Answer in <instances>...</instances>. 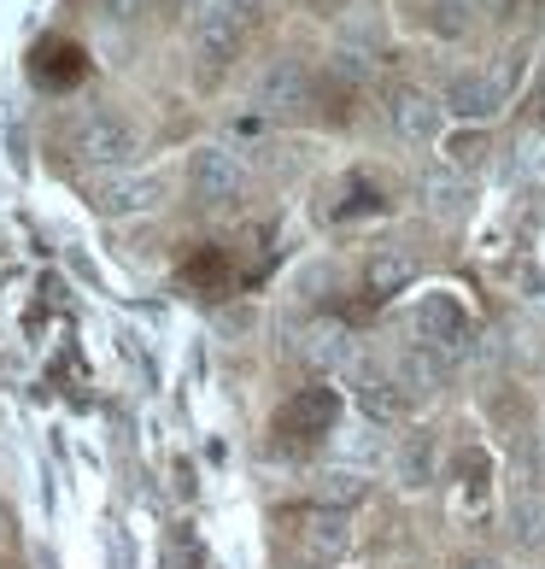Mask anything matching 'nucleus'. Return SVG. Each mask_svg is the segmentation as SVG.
I'll list each match as a JSON object with an SVG mask.
<instances>
[{
    "mask_svg": "<svg viewBox=\"0 0 545 569\" xmlns=\"http://www.w3.org/2000/svg\"><path fill=\"white\" fill-rule=\"evenodd\" d=\"M71 153H77L82 164H94V171H130V164L141 159V130H135L130 118L94 112V118L77 123Z\"/></svg>",
    "mask_w": 545,
    "mask_h": 569,
    "instance_id": "obj_1",
    "label": "nucleus"
},
{
    "mask_svg": "<svg viewBox=\"0 0 545 569\" xmlns=\"http://www.w3.org/2000/svg\"><path fill=\"white\" fill-rule=\"evenodd\" d=\"M89 206L94 218H141L164 206V177H141V171H100L89 182Z\"/></svg>",
    "mask_w": 545,
    "mask_h": 569,
    "instance_id": "obj_2",
    "label": "nucleus"
},
{
    "mask_svg": "<svg viewBox=\"0 0 545 569\" xmlns=\"http://www.w3.org/2000/svg\"><path fill=\"white\" fill-rule=\"evenodd\" d=\"M300 358H305V365L317 370V376H329V382H352V376L364 370L352 329H346V323H334V318H317V323L300 335Z\"/></svg>",
    "mask_w": 545,
    "mask_h": 569,
    "instance_id": "obj_3",
    "label": "nucleus"
},
{
    "mask_svg": "<svg viewBox=\"0 0 545 569\" xmlns=\"http://www.w3.org/2000/svg\"><path fill=\"white\" fill-rule=\"evenodd\" d=\"M188 188H194V200H205V206L235 200L241 188H246V164H241V153H229V147H218V141L194 147V159H188Z\"/></svg>",
    "mask_w": 545,
    "mask_h": 569,
    "instance_id": "obj_4",
    "label": "nucleus"
},
{
    "mask_svg": "<svg viewBox=\"0 0 545 569\" xmlns=\"http://www.w3.org/2000/svg\"><path fill=\"white\" fill-rule=\"evenodd\" d=\"M188 41H194V59L205 71H223L229 59L241 53V41H246V24L235 12H223L218 0H205V7L194 12V24H188Z\"/></svg>",
    "mask_w": 545,
    "mask_h": 569,
    "instance_id": "obj_5",
    "label": "nucleus"
},
{
    "mask_svg": "<svg viewBox=\"0 0 545 569\" xmlns=\"http://www.w3.org/2000/svg\"><path fill=\"white\" fill-rule=\"evenodd\" d=\"M352 399H359V417L375 429H387V423H405L416 399L400 388V376L393 370H359L352 376Z\"/></svg>",
    "mask_w": 545,
    "mask_h": 569,
    "instance_id": "obj_6",
    "label": "nucleus"
},
{
    "mask_svg": "<svg viewBox=\"0 0 545 569\" xmlns=\"http://www.w3.org/2000/svg\"><path fill=\"white\" fill-rule=\"evenodd\" d=\"M416 335L440 352H464L470 347V311L457 306V293L434 288V293H423V306H416Z\"/></svg>",
    "mask_w": 545,
    "mask_h": 569,
    "instance_id": "obj_7",
    "label": "nucleus"
},
{
    "mask_svg": "<svg viewBox=\"0 0 545 569\" xmlns=\"http://www.w3.org/2000/svg\"><path fill=\"white\" fill-rule=\"evenodd\" d=\"M505 100H511V89L493 71H470V77H457L446 89V112L464 118V123H487V118H498Z\"/></svg>",
    "mask_w": 545,
    "mask_h": 569,
    "instance_id": "obj_8",
    "label": "nucleus"
},
{
    "mask_svg": "<svg viewBox=\"0 0 545 569\" xmlns=\"http://www.w3.org/2000/svg\"><path fill=\"white\" fill-rule=\"evenodd\" d=\"M387 118H393V130H400V141H434L440 136V123H446V100H434L423 89H400L387 100Z\"/></svg>",
    "mask_w": 545,
    "mask_h": 569,
    "instance_id": "obj_9",
    "label": "nucleus"
},
{
    "mask_svg": "<svg viewBox=\"0 0 545 569\" xmlns=\"http://www.w3.org/2000/svg\"><path fill=\"white\" fill-rule=\"evenodd\" d=\"M393 376H400V388L411 399H434L440 388H446V376H452V352H440V347H405L400 358H393Z\"/></svg>",
    "mask_w": 545,
    "mask_h": 569,
    "instance_id": "obj_10",
    "label": "nucleus"
},
{
    "mask_svg": "<svg viewBox=\"0 0 545 569\" xmlns=\"http://www.w3.org/2000/svg\"><path fill=\"white\" fill-rule=\"evenodd\" d=\"M334 423H341V393L334 388L293 393L282 406V417H276V429H287V435H334Z\"/></svg>",
    "mask_w": 545,
    "mask_h": 569,
    "instance_id": "obj_11",
    "label": "nucleus"
},
{
    "mask_svg": "<svg viewBox=\"0 0 545 569\" xmlns=\"http://www.w3.org/2000/svg\"><path fill=\"white\" fill-rule=\"evenodd\" d=\"M311 100V77L300 59H276L264 77H259V89H253V107L259 112H300Z\"/></svg>",
    "mask_w": 545,
    "mask_h": 569,
    "instance_id": "obj_12",
    "label": "nucleus"
},
{
    "mask_svg": "<svg viewBox=\"0 0 545 569\" xmlns=\"http://www.w3.org/2000/svg\"><path fill=\"white\" fill-rule=\"evenodd\" d=\"M329 452H334V463H346V470H375V463L387 458V440H382V429L375 423H341L334 429V440H329Z\"/></svg>",
    "mask_w": 545,
    "mask_h": 569,
    "instance_id": "obj_13",
    "label": "nucleus"
},
{
    "mask_svg": "<svg viewBox=\"0 0 545 569\" xmlns=\"http://www.w3.org/2000/svg\"><path fill=\"white\" fill-rule=\"evenodd\" d=\"M364 499H370V481L364 470H346V463H329L311 481V505H323V511H359Z\"/></svg>",
    "mask_w": 545,
    "mask_h": 569,
    "instance_id": "obj_14",
    "label": "nucleus"
},
{
    "mask_svg": "<svg viewBox=\"0 0 545 569\" xmlns=\"http://www.w3.org/2000/svg\"><path fill=\"white\" fill-rule=\"evenodd\" d=\"M423 206H428L434 218H464L470 212V177L452 171V164L423 171Z\"/></svg>",
    "mask_w": 545,
    "mask_h": 569,
    "instance_id": "obj_15",
    "label": "nucleus"
},
{
    "mask_svg": "<svg viewBox=\"0 0 545 569\" xmlns=\"http://www.w3.org/2000/svg\"><path fill=\"white\" fill-rule=\"evenodd\" d=\"M300 535H305V546L317 558H346L352 522H346V511H323V505H311V511L300 517Z\"/></svg>",
    "mask_w": 545,
    "mask_h": 569,
    "instance_id": "obj_16",
    "label": "nucleus"
},
{
    "mask_svg": "<svg viewBox=\"0 0 545 569\" xmlns=\"http://www.w3.org/2000/svg\"><path fill=\"white\" fill-rule=\"evenodd\" d=\"M364 282H370L375 300H393V293H405V288L416 282V259H411L405 247H375V259H370V270H364Z\"/></svg>",
    "mask_w": 545,
    "mask_h": 569,
    "instance_id": "obj_17",
    "label": "nucleus"
},
{
    "mask_svg": "<svg viewBox=\"0 0 545 569\" xmlns=\"http://www.w3.org/2000/svg\"><path fill=\"white\" fill-rule=\"evenodd\" d=\"M393 476H400L405 493H423L434 481V435H405L400 452H393Z\"/></svg>",
    "mask_w": 545,
    "mask_h": 569,
    "instance_id": "obj_18",
    "label": "nucleus"
},
{
    "mask_svg": "<svg viewBox=\"0 0 545 569\" xmlns=\"http://www.w3.org/2000/svg\"><path fill=\"white\" fill-rule=\"evenodd\" d=\"M505 535H511V546H522V552H539L545 546V493H516L511 499Z\"/></svg>",
    "mask_w": 545,
    "mask_h": 569,
    "instance_id": "obj_19",
    "label": "nucleus"
},
{
    "mask_svg": "<svg viewBox=\"0 0 545 569\" xmlns=\"http://www.w3.org/2000/svg\"><path fill=\"white\" fill-rule=\"evenodd\" d=\"M36 77L53 82V89L77 82V77H82V59H77L71 41H41V48H36Z\"/></svg>",
    "mask_w": 545,
    "mask_h": 569,
    "instance_id": "obj_20",
    "label": "nucleus"
},
{
    "mask_svg": "<svg viewBox=\"0 0 545 569\" xmlns=\"http://www.w3.org/2000/svg\"><path fill=\"white\" fill-rule=\"evenodd\" d=\"M446 164L452 171H475V164H487V136L481 130H457V136H446Z\"/></svg>",
    "mask_w": 545,
    "mask_h": 569,
    "instance_id": "obj_21",
    "label": "nucleus"
},
{
    "mask_svg": "<svg viewBox=\"0 0 545 569\" xmlns=\"http://www.w3.org/2000/svg\"><path fill=\"white\" fill-rule=\"evenodd\" d=\"M89 7L107 18V24H130V18H141L147 12V0H89Z\"/></svg>",
    "mask_w": 545,
    "mask_h": 569,
    "instance_id": "obj_22",
    "label": "nucleus"
},
{
    "mask_svg": "<svg viewBox=\"0 0 545 569\" xmlns=\"http://www.w3.org/2000/svg\"><path fill=\"white\" fill-rule=\"evenodd\" d=\"M440 18H434V24L440 30H446V36H464V0H440V7H434Z\"/></svg>",
    "mask_w": 545,
    "mask_h": 569,
    "instance_id": "obj_23",
    "label": "nucleus"
},
{
    "mask_svg": "<svg viewBox=\"0 0 545 569\" xmlns=\"http://www.w3.org/2000/svg\"><path fill=\"white\" fill-rule=\"evenodd\" d=\"M218 7H223V12H235L241 24H246V18H259V12H264V0H218Z\"/></svg>",
    "mask_w": 545,
    "mask_h": 569,
    "instance_id": "obj_24",
    "label": "nucleus"
},
{
    "mask_svg": "<svg viewBox=\"0 0 545 569\" xmlns=\"http://www.w3.org/2000/svg\"><path fill=\"white\" fill-rule=\"evenodd\" d=\"M457 569H505V563H498V558H464Z\"/></svg>",
    "mask_w": 545,
    "mask_h": 569,
    "instance_id": "obj_25",
    "label": "nucleus"
},
{
    "mask_svg": "<svg viewBox=\"0 0 545 569\" xmlns=\"http://www.w3.org/2000/svg\"><path fill=\"white\" fill-rule=\"evenodd\" d=\"M534 112L545 118V82H539V94H534Z\"/></svg>",
    "mask_w": 545,
    "mask_h": 569,
    "instance_id": "obj_26",
    "label": "nucleus"
},
{
    "mask_svg": "<svg viewBox=\"0 0 545 569\" xmlns=\"http://www.w3.org/2000/svg\"><path fill=\"white\" fill-rule=\"evenodd\" d=\"M475 7H511V0H475Z\"/></svg>",
    "mask_w": 545,
    "mask_h": 569,
    "instance_id": "obj_27",
    "label": "nucleus"
},
{
    "mask_svg": "<svg viewBox=\"0 0 545 569\" xmlns=\"http://www.w3.org/2000/svg\"><path fill=\"white\" fill-rule=\"evenodd\" d=\"M539 440H545V435H539Z\"/></svg>",
    "mask_w": 545,
    "mask_h": 569,
    "instance_id": "obj_28",
    "label": "nucleus"
}]
</instances>
